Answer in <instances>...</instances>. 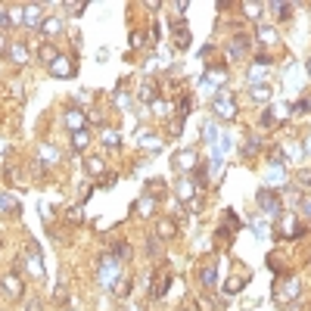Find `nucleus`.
Segmentation results:
<instances>
[{
    "label": "nucleus",
    "instance_id": "obj_1",
    "mask_svg": "<svg viewBox=\"0 0 311 311\" xmlns=\"http://www.w3.org/2000/svg\"><path fill=\"white\" fill-rule=\"evenodd\" d=\"M212 112L218 115V119H224V122H233L237 119V100H233V94H227V91L215 94L212 97Z\"/></svg>",
    "mask_w": 311,
    "mask_h": 311
},
{
    "label": "nucleus",
    "instance_id": "obj_2",
    "mask_svg": "<svg viewBox=\"0 0 311 311\" xmlns=\"http://www.w3.org/2000/svg\"><path fill=\"white\" fill-rule=\"evenodd\" d=\"M115 280H119V258L109 252V255L100 258V283H103L106 290H112Z\"/></svg>",
    "mask_w": 311,
    "mask_h": 311
},
{
    "label": "nucleus",
    "instance_id": "obj_3",
    "mask_svg": "<svg viewBox=\"0 0 311 311\" xmlns=\"http://www.w3.org/2000/svg\"><path fill=\"white\" fill-rule=\"evenodd\" d=\"M0 293H4L7 299H13V302H19L25 296V283H22V277L16 274V271H10V274L0 277Z\"/></svg>",
    "mask_w": 311,
    "mask_h": 311
},
{
    "label": "nucleus",
    "instance_id": "obj_4",
    "mask_svg": "<svg viewBox=\"0 0 311 311\" xmlns=\"http://www.w3.org/2000/svg\"><path fill=\"white\" fill-rule=\"evenodd\" d=\"M168 283H171V274H168V271H165V268L156 271V274H152V286H149V302H159V299L165 296Z\"/></svg>",
    "mask_w": 311,
    "mask_h": 311
},
{
    "label": "nucleus",
    "instance_id": "obj_5",
    "mask_svg": "<svg viewBox=\"0 0 311 311\" xmlns=\"http://www.w3.org/2000/svg\"><path fill=\"white\" fill-rule=\"evenodd\" d=\"M171 34H174V37H171V41H174V50H187V47H190V28L184 25L181 16L171 19Z\"/></svg>",
    "mask_w": 311,
    "mask_h": 311
},
{
    "label": "nucleus",
    "instance_id": "obj_6",
    "mask_svg": "<svg viewBox=\"0 0 311 311\" xmlns=\"http://www.w3.org/2000/svg\"><path fill=\"white\" fill-rule=\"evenodd\" d=\"M156 209H159V199L149 196V193H143V196L134 203V215H137V218H152Z\"/></svg>",
    "mask_w": 311,
    "mask_h": 311
},
{
    "label": "nucleus",
    "instance_id": "obj_7",
    "mask_svg": "<svg viewBox=\"0 0 311 311\" xmlns=\"http://www.w3.org/2000/svg\"><path fill=\"white\" fill-rule=\"evenodd\" d=\"M65 128H69L72 134L87 131V115H84L81 109H69V112H65Z\"/></svg>",
    "mask_w": 311,
    "mask_h": 311
},
{
    "label": "nucleus",
    "instance_id": "obj_8",
    "mask_svg": "<svg viewBox=\"0 0 311 311\" xmlns=\"http://www.w3.org/2000/svg\"><path fill=\"white\" fill-rule=\"evenodd\" d=\"M22 25H28V28H41V25H44L41 7H34V4H22Z\"/></svg>",
    "mask_w": 311,
    "mask_h": 311
},
{
    "label": "nucleus",
    "instance_id": "obj_9",
    "mask_svg": "<svg viewBox=\"0 0 311 311\" xmlns=\"http://www.w3.org/2000/svg\"><path fill=\"white\" fill-rule=\"evenodd\" d=\"M199 162H196V149H181V152H174V168H181V171H193Z\"/></svg>",
    "mask_w": 311,
    "mask_h": 311
},
{
    "label": "nucleus",
    "instance_id": "obj_10",
    "mask_svg": "<svg viewBox=\"0 0 311 311\" xmlns=\"http://www.w3.org/2000/svg\"><path fill=\"white\" fill-rule=\"evenodd\" d=\"M196 193H199V187H196V181H193V177H181L177 181V196L184 203H193V199H196Z\"/></svg>",
    "mask_w": 311,
    "mask_h": 311
},
{
    "label": "nucleus",
    "instance_id": "obj_11",
    "mask_svg": "<svg viewBox=\"0 0 311 311\" xmlns=\"http://www.w3.org/2000/svg\"><path fill=\"white\" fill-rule=\"evenodd\" d=\"M258 206L264 212H280V196L274 190H258Z\"/></svg>",
    "mask_w": 311,
    "mask_h": 311
},
{
    "label": "nucleus",
    "instance_id": "obj_12",
    "mask_svg": "<svg viewBox=\"0 0 311 311\" xmlns=\"http://www.w3.org/2000/svg\"><path fill=\"white\" fill-rule=\"evenodd\" d=\"M156 237H159V240H174L177 237V224L171 218H159V221H156Z\"/></svg>",
    "mask_w": 311,
    "mask_h": 311
},
{
    "label": "nucleus",
    "instance_id": "obj_13",
    "mask_svg": "<svg viewBox=\"0 0 311 311\" xmlns=\"http://www.w3.org/2000/svg\"><path fill=\"white\" fill-rule=\"evenodd\" d=\"M50 75H53V78H72L75 69H72V62H69L65 56H56V59L50 62Z\"/></svg>",
    "mask_w": 311,
    "mask_h": 311
},
{
    "label": "nucleus",
    "instance_id": "obj_14",
    "mask_svg": "<svg viewBox=\"0 0 311 311\" xmlns=\"http://www.w3.org/2000/svg\"><path fill=\"white\" fill-rule=\"evenodd\" d=\"M28 271H31L34 277H41V274H44V264H41V252H37V246H34V243L28 246Z\"/></svg>",
    "mask_w": 311,
    "mask_h": 311
},
{
    "label": "nucleus",
    "instance_id": "obj_15",
    "mask_svg": "<svg viewBox=\"0 0 311 311\" xmlns=\"http://www.w3.org/2000/svg\"><path fill=\"white\" fill-rule=\"evenodd\" d=\"M7 56H10L16 65H25V62H28V50H25V44H19V41H13V44H10Z\"/></svg>",
    "mask_w": 311,
    "mask_h": 311
},
{
    "label": "nucleus",
    "instance_id": "obj_16",
    "mask_svg": "<svg viewBox=\"0 0 311 311\" xmlns=\"http://www.w3.org/2000/svg\"><path fill=\"white\" fill-rule=\"evenodd\" d=\"M91 143H94L91 131H78V134H72V149H75V152H84Z\"/></svg>",
    "mask_w": 311,
    "mask_h": 311
},
{
    "label": "nucleus",
    "instance_id": "obj_17",
    "mask_svg": "<svg viewBox=\"0 0 311 311\" xmlns=\"http://www.w3.org/2000/svg\"><path fill=\"white\" fill-rule=\"evenodd\" d=\"M84 171H87L91 177H103V171H106V162L100 159V156H91V159L84 162Z\"/></svg>",
    "mask_w": 311,
    "mask_h": 311
},
{
    "label": "nucleus",
    "instance_id": "obj_18",
    "mask_svg": "<svg viewBox=\"0 0 311 311\" xmlns=\"http://www.w3.org/2000/svg\"><path fill=\"white\" fill-rule=\"evenodd\" d=\"M109 252L119 258V261H128V258H131V246H128V240H115Z\"/></svg>",
    "mask_w": 311,
    "mask_h": 311
},
{
    "label": "nucleus",
    "instance_id": "obj_19",
    "mask_svg": "<svg viewBox=\"0 0 311 311\" xmlns=\"http://www.w3.org/2000/svg\"><path fill=\"white\" fill-rule=\"evenodd\" d=\"M156 94H159V84H156L152 78H149V81H143V87H140V94H137V97H140L143 103H152V100H156Z\"/></svg>",
    "mask_w": 311,
    "mask_h": 311
},
{
    "label": "nucleus",
    "instance_id": "obj_20",
    "mask_svg": "<svg viewBox=\"0 0 311 311\" xmlns=\"http://www.w3.org/2000/svg\"><path fill=\"white\" fill-rule=\"evenodd\" d=\"M62 25H65V22H62L59 16H47V19H44V25H41V31H44V34H59V31H62Z\"/></svg>",
    "mask_w": 311,
    "mask_h": 311
},
{
    "label": "nucleus",
    "instance_id": "obj_21",
    "mask_svg": "<svg viewBox=\"0 0 311 311\" xmlns=\"http://www.w3.org/2000/svg\"><path fill=\"white\" fill-rule=\"evenodd\" d=\"M249 50V37L240 34V37H233V44H230V56H243Z\"/></svg>",
    "mask_w": 311,
    "mask_h": 311
},
{
    "label": "nucleus",
    "instance_id": "obj_22",
    "mask_svg": "<svg viewBox=\"0 0 311 311\" xmlns=\"http://www.w3.org/2000/svg\"><path fill=\"white\" fill-rule=\"evenodd\" d=\"M0 206H4V212H10V215H19V212H22L19 199H16V196H10V193H4V196H0Z\"/></svg>",
    "mask_w": 311,
    "mask_h": 311
},
{
    "label": "nucleus",
    "instance_id": "obj_23",
    "mask_svg": "<svg viewBox=\"0 0 311 311\" xmlns=\"http://www.w3.org/2000/svg\"><path fill=\"white\" fill-rule=\"evenodd\" d=\"M119 143H122L119 131H109V128L103 131V146H106V149H115V146H119Z\"/></svg>",
    "mask_w": 311,
    "mask_h": 311
},
{
    "label": "nucleus",
    "instance_id": "obj_24",
    "mask_svg": "<svg viewBox=\"0 0 311 311\" xmlns=\"http://www.w3.org/2000/svg\"><path fill=\"white\" fill-rule=\"evenodd\" d=\"M252 100H255V103H268V100H271V87H264V84H261V87L252 84Z\"/></svg>",
    "mask_w": 311,
    "mask_h": 311
},
{
    "label": "nucleus",
    "instance_id": "obj_25",
    "mask_svg": "<svg viewBox=\"0 0 311 311\" xmlns=\"http://www.w3.org/2000/svg\"><path fill=\"white\" fill-rule=\"evenodd\" d=\"M199 277H203V286H215V280H218V271H215L212 264H206Z\"/></svg>",
    "mask_w": 311,
    "mask_h": 311
},
{
    "label": "nucleus",
    "instance_id": "obj_26",
    "mask_svg": "<svg viewBox=\"0 0 311 311\" xmlns=\"http://www.w3.org/2000/svg\"><path fill=\"white\" fill-rule=\"evenodd\" d=\"M37 56H41V59H44V62L50 65V62H53V59H56L59 53H56V47H53V44H44L41 50H37Z\"/></svg>",
    "mask_w": 311,
    "mask_h": 311
},
{
    "label": "nucleus",
    "instance_id": "obj_27",
    "mask_svg": "<svg viewBox=\"0 0 311 311\" xmlns=\"http://www.w3.org/2000/svg\"><path fill=\"white\" fill-rule=\"evenodd\" d=\"M149 106H152L156 115H171V103H165V100H152Z\"/></svg>",
    "mask_w": 311,
    "mask_h": 311
},
{
    "label": "nucleus",
    "instance_id": "obj_28",
    "mask_svg": "<svg viewBox=\"0 0 311 311\" xmlns=\"http://www.w3.org/2000/svg\"><path fill=\"white\" fill-rule=\"evenodd\" d=\"M146 255H149V258H156V255H159V237H156V233L146 240Z\"/></svg>",
    "mask_w": 311,
    "mask_h": 311
},
{
    "label": "nucleus",
    "instance_id": "obj_29",
    "mask_svg": "<svg viewBox=\"0 0 311 311\" xmlns=\"http://www.w3.org/2000/svg\"><path fill=\"white\" fill-rule=\"evenodd\" d=\"M246 280H249V277H240V280H237V277H230L224 290H227V293H237V290H243V286H246Z\"/></svg>",
    "mask_w": 311,
    "mask_h": 311
},
{
    "label": "nucleus",
    "instance_id": "obj_30",
    "mask_svg": "<svg viewBox=\"0 0 311 311\" xmlns=\"http://www.w3.org/2000/svg\"><path fill=\"white\" fill-rule=\"evenodd\" d=\"M258 41H268V44H277V34L271 28H258Z\"/></svg>",
    "mask_w": 311,
    "mask_h": 311
},
{
    "label": "nucleus",
    "instance_id": "obj_31",
    "mask_svg": "<svg viewBox=\"0 0 311 311\" xmlns=\"http://www.w3.org/2000/svg\"><path fill=\"white\" fill-rule=\"evenodd\" d=\"M274 122H277V119H274V109H264V112H261V128H271Z\"/></svg>",
    "mask_w": 311,
    "mask_h": 311
},
{
    "label": "nucleus",
    "instance_id": "obj_32",
    "mask_svg": "<svg viewBox=\"0 0 311 311\" xmlns=\"http://www.w3.org/2000/svg\"><path fill=\"white\" fill-rule=\"evenodd\" d=\"M131 286H134V283H131V280H125V283L119 286V293H115V296H119V299H128V296H131Z\"/></svg>",
    "mask_w": 311,
    "mask_h": 311
},
{
    "label": "nucleus",
    "instance_id": "obj_33",
    "mask_svg": "<svg viewBox=\"0 0 311 311\" xmlns=\"http://www.w3.org/2000/svg\"><path fill=\"white\" fill-rule=\"evenodd\" d=\"M240 10H243L246 16H258V13H261V7H258V4H243Z\"/></svg>",
    "mask_w": 311,
    "mask_h": 311
},
{
    "label": "nucleus",
    "instance_id": "obj_34",
    "mask_svg": "<svg viewBox=\"0 0 311 311\" xmlns=\"http://www.w3.org/2000/svg\"><path fill=\"white\" fill-rule=\"evenodd\" d=\"M181 128H184V119H174V122L168 125V134H171V137H177V134H181Z\"/></svg>",
    "mask_w": 311,
    "mask_h": 311
},
{
    "label": "nucleus",
    "instance_id": "obj_35",
    "mask_svg": "<svg viewBox=\"0 0 311 311\" xmlns=\"http://www.w3.org/2000/svg\"><path fill=\"white\" fill-rule=\"evenodd\" d=\"M81 212H84L81 206H75V209L69 212V224H78V221H81Z\"/></svg>",
    "mask_w": 311,
    "mask_h": 311
},
{
    "label": "nucleus",
    "instance_id": "obj_36",
    "mask_svg": "<svg viewBox=\"0 0 311 311\" xmlns=\"http://www.w3.org/2000/svg\"><path fill=\"white\" fill-rule=\"evenodd\" d=\"M25 311H44L41 299H28V302H25Z\"/></svg>",
    "mask_w": 311,
    "mask_h": 311
},
{
    "label": "nucleus",
    "instance_id": "obj_37",
    "mask_svg": "<svg viewBox=\"0 0 311 311\" xmlns=\"http://www.w3.org/2000/svg\"><path fill=\"white\" fill-rule=\"evenodd\" d=\"M190 106H193V100H190V97H181V100H177V109H181L184 115L190 112Z\"/></svg>",
    "mask_w": 311,
    "mask_h": 311
},
{
    "label": "nucleus",
    "instance_id": "obj_38",
    "mask_svg": "<svg viewBox=\"0 0 311 311\" xmlns=\"http://www.w3.org/2000/svg\"><path fill=\"white\" fill-rule=\"evenodd\" d=\"M65 10H69V13H72V16H81V13H84V10H87V7H84V4H69V7H65Z\"/></svg>",
    "mask_w": 311,
    "mask_h": 311
},
{
    "label": "nucleus",
    "instance_id": "obj_39",
    "mask_svg": "<svg viewBox=\"0 0 311 311\" xmlns=\"http://www.w3.org/2000/svg\"><path fill=\"white\" fill-rule=\"evenodd\" d=\"M215 134H218V131H215V125L209 122V125L203 128V137H206V140H215Z\"/></svg>",
    "mask_w": 311,
    "mask_h": 311
},
{
    "label": "nucleus",
    "instance_id": "obj_40",
    "mask_svg": "<svg viewBox=\"0 0 311 311\" xmlns=\"http://www.w3.org/2000/svg\"><path fill=\"white\" fill-rule=\"evenodd\" d=\"M296 177H299V184H302V187H311V171H299Z\"/></svg>",
    "mask_w": 311,
    "mask_h": 311
},
{
    "label": "nucleus",
    "instance_id": "obj_41",
    "mask_svg": "<svg viewBox=\"0 0 311 311\" xmlns=\"http://www.w3.org/2000/svg\"><path fill=\"white\" fill-rule=\"evenodd\" d=\"M10 47H7V41H4V34H0V53H7Z\"/></svg>",
    "mask_w": 311,
    "mask_h": 311
},
{
    "label": "nucleus",
    "instance_id": "obj_42",
    "mask_svg": "<svg viewBox=\"0 0 311 311\" xmlns=\"http://www.w3.org/2000/svg\"><path fill=\"white\" fill-rule=\"evenodd\" d=\"M305 149H308V152H311V140H308V146H305Z\"/></svg>",
    "mask_w": 311,
    "mask_h": 311
},
{
    "label": "nucleus",
    "instance_id": "obj_43",
    "mask_svg": "<svg viewBox=\"0 0 311 311\" xmlns=\"http://www.w3.org/2000/svg\"><path fill=\"white\" fill-rule=\"evenodd\" d=\"M181 311H190V308H181Z\"/></svg>",
    "mask_w": 311,
    "mask_h": 311
}]
</instances>
